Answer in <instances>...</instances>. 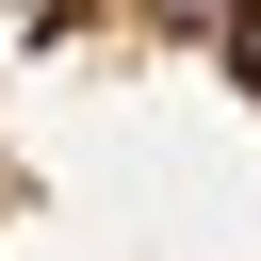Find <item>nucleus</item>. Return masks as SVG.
I'll use <instances>...</instances> for the list:
<instances>
[{
  "label": "nucleus",
  "mask_w": 261,
  "mask_h": 261,
  "mask_svg": "<svg viewBox=\"0 0 261 261\" xmlns=\"http://www.w3.org/2000/svg\"><path fill=\"white\" fill-rule=\"evenodd\" d=\"M0 261H261V0H0Z\"/></svg>",
  "instance_id": "f257e3e1"
}]
</instances>
